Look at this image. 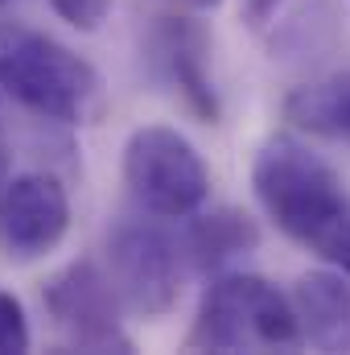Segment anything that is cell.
<instances>
[{
	"label": "cell",
	"instance_id": "1",
	"mask_svg": "<svg viewBox=\"0 0 350 355\" xmlns=\"http://www.w3.org/2000/svg\"><path fill=\"white\" fill-rule=\"evenodd\" d=\"M0 91L54 124H95L107 112L99 71L58 37L0 21Z\"/></svg>",
	"mask_w": 350,
	"mask_h": 355
},
{
	"label": "cell",
	"instance_id": "2",
	"mask_svg": "<svg viewBox=\"0 0 350 355\" xmlns=\"http://www.w3.org/2000/svg\"><path fill=\"white\" fill-rule=\"evenodd\" d=\"M252 190L264 215L305 248H313L350 211L338 170L297 137L264 141L252 162Z\"/></svg>",
	"mask_w": 350,
	"mask_h": 355
},
{
	"label": "cell",
	"instance_id": "3",
	"mask_svg": "<svg viewBox=\"0 0 350 355\" xmlns=\"http://www.w3.org/2000/svg\"><path fill=\"white\" fill-rule=\"evenodd\" d=\"M190 352H293L301 347V322L293 297L256 272H223L202 289Z\"/></svg>",
	"mask_w": 350,
	"mask_h": 355
},
{
	"label": "cell",
	"instance_id": "4",
	"mask_svg": "<svg viewBox=\"0 0 350 355\" xmlns=\"http://www.w3.org/2000/svg\"><path fill=\"white\" fill-rule=\"evenodd\" d=\"M124 186L149 215L190 219L210 198V170L177 128L140 124L124 141Z\"/></svg>",
	"mask_w": 350,
	"mask_h": 355
},
{
	"label": "cell",
	"instance_id": "5",
	"mask_svg": "<svg viewBox=\"0 0 350 355\" xmlns=\"http://www.w3.org/2000/svg\"><path fill=\"white\" fill-rule=\"evenodd\" d=\"M42 306L54 322V331L66 339V347L79 352H132V339L120 322L124 302L111 285V272H103L91 261L58 268L46 289Z\"/></svg>",
	"mask_w": 350,
	"mask_h": 355
},
{
	"label": "cell",
	"instance_id": "6",
	"mask_svg": "<svg viewBox=\"0 0 350 355\" xmlns=\"http://www.w3.org/2000/svg\"><path fill=\"white\" fill-rule=\"evenodd\" d=\"M107 272L124 310L165 318L181 297V252L153 223H120L107 236Z\"/></svg>",
	"mask_w": 350,
	"mask_h": 355
},
{
	"label": "cell",
	"instance_id": "7",
	"mask_svg": "<svg viewBox=\"0 0 350 355\" xmlns=\"http://www.w3.org/2000/svg\"><path fill=\"white\" fill-rule=\"evenodd\" d=\"M71 232V198L54 174L29 170L0 186V252L17 265L50 257Z\"/></svg>",
	"mask_w": 350,
	"mask_h": 355
},
{
	"label": "cell",
	"instance_id": "8",
	"mask_svg": "<svg viewBox=\"0 0 350 355\" xmlns=\"http://www.w3.org/2000/svg\"><path fill=\"white\" fill-rule=\"evenodd\" d=\"M149 58L157 79L181 99L194 120L219 124L223 103L210 79V37L194 17H161L149 37Z\"/></svg>",
	"mask_w": 350,
	"mask_h": 355
},
{
	"label": "cell",
	"instance_id": "9",
	"mask_svg": "<svg viewBox=\"0 0 350 355\" xmlns=\"http://www.w3.org/2000/svg\"><path fill=\"white\" fill-rule=\"evenodd\" d=\"M301 343L313 352H350V277L338 268H309L293 285Z\"/></svg>",
	"mask_w": 350,
	"mask_h": 355
},
{
	"label": "cell",
	"instance_id": "10",
	"mask_svg": "<svg viewBox=\"0 0 350 355\" xmlns=\"http://www.w3.org/2000/svg\"><path fill=\"white\" fill-rule=\"evenodd\" d=\"M181 248H185L190 265L198 272L223 268L227 261L248 257V252L260 248V227L248 211L223 207V211H210V215H194L185 236H181Z\"/></svg>",
	"mask_w": 350,
	"mask_h": 355
},
{
	"label": "cell",
	"instance_id": "11",
	"mask_svg": "<svg viewBox=\"0 0 350 355\" xmlns=\"http://www.w3.org/2000/svg\"><path fill=\"white\" fill-rule=\"evenodd\" d=\"M284 120L297 132L350 141V71H334L284 95Z\"/></svg>",
	"mask_w": 350,
	"mask_h": 355
},
{
	"label": "cell",
	"instance_id": "12",
	"mask_svg": "<svg viewBox=\"0 0 350 355\" xmlns=\"http://www.w3.org/2000/svg\"><path fill=\"white\" fill-rule=\"evenodd\" d=\"M33 347V331L25 318V306L0 289V355H21Z\"/></svg>",
	"mask_w": 350,
	"mask_h": 355
},
{
	"label": "cell",
	"instance_id": "13",
	"mask_svg": "<svg viewBox=\"0 0 350 355\" xmlns=\"http://www.w3.org/2000/svg\"><path fill=\"white\" fill-rule=\"evenodd\" d=\"M50 8L79 33H95L107 12H111V0H50Z\"/></svg>",
	"mask_w": 350,
	"mask_h": 355
},
{
	"label": "cell",
	"instance_id": "14",
	"mask_svg": "<svg viewBox=\"0 0 350 355\" xmlns=\"http://www.w3.org/2000/svg\"><path fill=\"white\" fill-rule=\"evenodd\" d=\"M309 252L322 257L330 268H338V272H347L350 277V211L330 227V232H326V236H322V240H317V244H313V248H309Z\"/></svg>",
	"mask_w": 350,
	"mask_h": 355
},
{
	"label": "cell",
	"instance_id": "15",
	"mask_svg": "<svg viewBox=\"0 0 350 355\" xmlns=\"http://www.w3.org/2000/svg\"><path fill=\"white\" fill-rule=\"evenodd\" d=\"M280 4L284 0H243L239 4V17H243L248 29H264V25H272V17H276Z\"/></svg>",
	"mask_w": 350,
	"mask_h": 355
},
{
	"label": "cell",
	"instance_id": "16",
	"mask_svg": "<svg viewBox=\"0 0 350 355\" xmlns=\"http://www.w3.org/2000/svg\"><path fill=\"white\" fill-rule=\"evenodd\" d=\"M174 8H181V12H210V8H219L223 0H169Z\"/></svg>",
	"mask_w": 350,
	"mask_h": 355
},
{
	"label": "cell",
	"instance_id": "17",
	"mask_svg": "<svg viewBox=\"0 0 350 355\" xmlns=\"http://www.w3.org/2000/svg\"><path fill=\"white\" fill-rule=\"evenodd\" d=\"M0 162H4V137H0Z\"/></svg>",
	"mask_w": 350,
	"mask_h": 355
},
{
	"label": "cell",
	"instance_id": "18",
	"mask_svg": "<svg viewBox=\"0 0 350 355\" xmlns=\"http://www.w3.org/2000/svg\"><path fill=\"white\" fill-rule=\"evenodd\" d=\"M4 4H8V0H0V8H4Z\"/></svg>",
	"mask_w": 350,
	"mask_h": 355
}]
</instances>
